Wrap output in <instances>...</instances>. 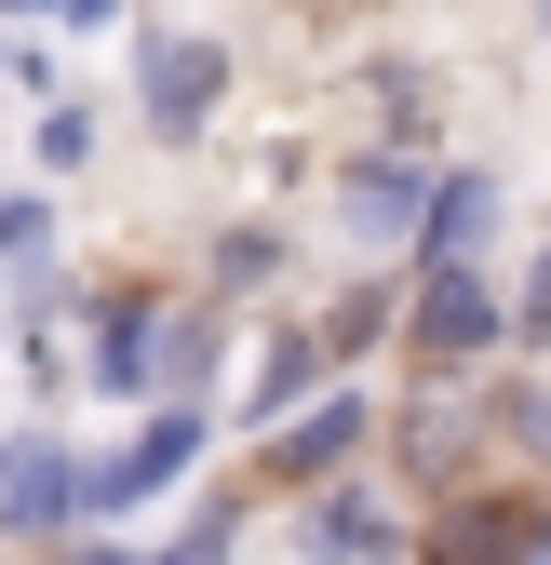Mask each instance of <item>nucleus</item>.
<instances>
[{
	"label": "nucleus",
	"instance_id": "obj_13",
	"mask_svg": "<svg viewBox=\"0 0 551 565\" xmlns=\"http://www.w3.org/2000/svg\"><path fill=\"white\" fill-rule=\"evenodd\" d=\"M256 282H283V230H269V216L216 230V297H256Z\"/></svg>",
	"mask_w": 551,
	"mask_h": 565
},
{
	"label": "nucleus",
	"instance_id": "obj_5",
	"mask_svg": "<svg viewBox=\"0 0 551 565\" xmlns=\"http://www.w3.org/2000/svg\"><path fill=\"white\" fill-rule=\"evenodd\" d=\"M188 458H202V404H162L149 431H134V445H121V458L82 484V499H95V512H134V499H162V484H175Z\"/></svg>",
	"mask_w": 551,
	"mask_h": 565
},
{
	"label": "nucleus",
	"instance_id": "obj_2",
	"mask_svg": "<svg viewBox=\"0 0 551 565\" xmlns=\"http://www.w3.org/2000/svg\"><path fill=\"white\" fill-rule=\"evenodd\" d=\"M485 458H498L485 377H403V404H390V471H403V484L457 499V484H485Z\"/></svg>",
	"mask_w": 551,
	"mask_h": 565
},
{
	"label": "nucleus",
	"instance_id": "obj_10",
	"mask_svg": "<svg viewBox=\"0 0 551 565\" xmlns=\"http://www.w3.org/2000/svg\"><path fill=\"white\" fill-rule=\"evenodd\" d=\"M485 230H498V175H431V202H418V269L485 256Z\"/></svg>",
	"mask_w": 551,
	"mask_h": 565
},
{
	"label": "nucleus",
	"instance_id": "obj_17",
	"mask_svg": "<svg viewBox=\"0 0 551 565\" xmlns=\"http://www.w3.org/2000/svg\"><path fill=\"white\" fill-rule=\"evenodd\" d=\"M511 337H551V256L525 269V297H511Z\"/></svg>",
	"mask_w": 551,
	"mask_h": 565
},
{
	"label": "nucleus",
	"instance_id": "obj_1",
	"mask_svg": "<svg viewBox=\"0 0 551 565\" xmlns=\"http://www.w3.org/2000/svg\"><path fill=\"white\" fill-rule=\"evenodd\" d=\"M390 323H403V377H485V350H511V297L485 282V256L418 269V297Z\"/></svg>",
	"mask_w": 551,
	"mask_h": 565
},
{
	"label": "nucleus",
	"instance_id": "obj_6",
	"mask_svg": "<svg viewBox=\"0 0 551 565\" xmlns=\"http://www.w3.org/2000/svg\"><path fill=\"white\" fill-rule=\"evenodd\" d=\"M310 565H403V525L377 512V484H310Z\"/></svg>",
	"mask_w": 551,
	"mask_h": 565
},
{
	"label": "nucleus",
	"instance_id": "obj_23",
	"mask_svg": "<svg viewBox=\"0 0 551 565\" xmlns=\"http://www.w3.org/2000/svg\"><path fill=\"white\" fill-rule=\"evenodd\" d=\"M538 14H551V0H538Z\"/></svg>",
	"mask_w": 551,
	"mask_h": 565
},
{
	"label": "nucleus",
	"instance_id": "obj_20",
	"mask_svg": "<svg viewBox=\"0 0 551 565\" xmlns=\"http://www.w3.org/2000/svg\"><path fill=\"white\" fill-rule=\"evenodd\" d=\"M525 565H551V512H525Z\"/></svg>",
	"mask_w": 551,
	"mask_h": 565
},
{
	"label": "nucleus",
	"instance_id": "obj_18",
	"mask_svg": "<svg viewBox=\"0 0 551 565\" xmlns=\"http://www.w3.org/2000/svg\"><path fill=\"white\" fill-rule=\"evenodd\" d=\"M0 256H41V202H0Z\"/></svg>",
	"mask_w": 551,
	"mask_h": 565
},
{
	"label": "nucleus",
	"instance_id": "obj_12",
	"mask_svg": "<svg viewBox=\"0 0 551 565\" xmlns=\"http://www.w3.org/2000/svg\"><path fill=\"white\" fill-rule=\"evenodd\" d=\"M149 323H162L149 297H108V323H95V377L108 391H149Z\"/></svg>",
	"mask_w": 551,
	"mask_h": 565
},
{
	"label": "nucleus",
	"instance_id": "obj_9",
	"mask_svg": "<svg viewBox=\"0 0 551 565\" xmlns=\"http://www.w3.org/2000/svg\"><path fill=\"white\" fill-rule=\"evenodd\" d=\"M525 512H538V499H485V484H457L444 525H431V565H525Z\"/></svg>",
	"mask_w": 551,
	"mask_h": 565
},
{
	"label": "nucleus",
	"instance_id": "obj_8",
	"mask_svg": "<svg viewBox=\"0 0 551 565\" xmlns=\"http://www.w3.org/2000/svg\"><path fill=\"white\" fill-rule=\"evenodd\" d=\"M336 202H350V230H364V243H418V202H431V175L403 162V149H364L350 175H336Z\"/></svg>",
	"mask_w": 551,
	"mask_h": 565
},
{
	"label": "nucleus",
	"instance_id": "obj_16",
	"mask_svg": "<svg viewBox=\"0 0 551 565\" xmlns=\"http://www.w3.org/2000/svg\"><path fill=\"white\" fill-rule=\"evenodd\" d=\"M95 162V108H54L41 95V175H82Z\"/></svg>",
	"mask_w": 551,
	"mask_h": 565
},
{
	"label": "nucleus",
	"instance_id": "obj_19",
	"mask_svg": "<svg viewBox=\"0 0 551 565\" xmlns=\"http://www.w3.org/2000/svg\"><path fill=\"white\" fill-rule=\"evenodd\" d=\"M216 552H229V525H202L188 552H121V565H216Z\"/></svg>",
	"mask_w": 551,
	"mask_h": 565
},
{
	"label": "nucleus",
	"instance_id": "obj_7",
	"mask_svg": "<svg viewBox=\"0 0 551 565\" xmlns=\"http://www.w3.org/2000/svg\"><path fill=\"white\" fill-rule=\"evenodd\" d=\"M67 512H82V471H67V445H0V525H14V539H54Z\"/></svg>",
	"mask_w": 551,
	"mask_h": 565
},
{
	"label": "nucleus",
	"instance_id": "obj_14",
	"mask_svg": "<svg viewBox=\"0 0 551 565\" xmlns=\"http://www.w3.org/2000/svg\"><path fill=\"white\" fill-rule=\"evenodd\" d=\"M390 310H403V297H390V282H364V297H336V323H310V337L336 350V364H350V350H364V337H390Z\"/></svg>",
	"mask_w": 551,
	"mask_h": 565
},
{
	"label": "nucleus",
	"instance_id": "obj_4",
	"mask_svg": "<svg viewBox=\"0 0 551 565\" xmlns=\"http://www.w3.org/2000/svg\"><path fill=\"white\" fill-rule=\"evenodd\" d=\"M364 431H377L364 391H310L296 417H269V484H296V499H310V484H336V471L364 458Z\"/></svg>",
	"mask_w": 551,
	"mask_h": 565
},
{
	"label": "nucleus",
	"instance_id": "obj_11",
	"mask_svg": "<svg viewBox=\"0 0 551 565\" xmlns=\"http://www.w3.org/2000/svg\"><path fill=\"white\" fill-rule=\"evenodd\" d=\"M323 377H336V350H323L310 323H296V337H269V350H256V391H242V417L269 431V417H296V404H310Z\"/></svg>",
	"mask_w": 551,
	"mask_h": 565
},
{
	"label": "nucleus",
	"instance_id": "obj_21",
	"mask_svg": "<svg viewBox=\"0 0 551 565\" xmlns=\"http://www.w3.org/2000/svg\"><path fill=\"white\" fill-rule=\"evenodd\" d=\"M54 14H82V28H95V14H121V0H54Z\"/></svg>",
	"mask_w": 551,
	"mask_h": 565
},
{
	"label": "nucleus",
	"instance_id": "obj_22",
	"mask_svg": "<svg viewBox=\"0 0 551 565\" xmlns=\"http://www.w3.org/2000/svg\"><path fill=\"white\" fill-rule=\"evenodd\" d=\"M14 14H41V0H14Z\"/></svg>",
	"mask_w": 551,
	"mask_h": 565
},
{
	"label": "nucleus",
	"instance_id": "obj_3",
	"mask_svg": "<svg viewBox=\"0 0 551 565\" xmlns=\"http://www.w3.org/2000/svg\"><path fill=\"white\" fill-rule=\"evenodd\" d=\"M134 108L162 121V149L216 135V108H229V54L202 41V28H149V41H134Z\"/></svg>",
	"mask_w": 551,
	"mask_h": 565
},
{
	"label": "nucleus",
	"instance_id": "obj_15",
	"mask_svg": "<svg viewBox=\"0 0 551 565\" xmlns=\"http://www.w3.org/2000/svg\"><path fill=\"white\" fill-rule=\"evenodd\" d=\"M485 417H498V445H525L551 471V391H485Z\"/></svg>",
	"mask_w": 551,
	"mask_h": 565
}]
</instances>
